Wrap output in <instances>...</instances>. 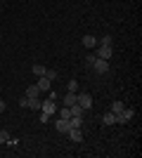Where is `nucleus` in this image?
Here are the masks:
<instances>
[{
    "label": "nucleus",
    "instance_id": "obj_12",
    "mask_svg": "<svg viewBox=\"0 0 142 158\" xmlns=\"http://www.w3.org/2000/svg\"><path fill=\"white\" fill-rule=\"evenodd\" d=\"M69 111H71V116H83V106L81 104H71Z\"/></svg>",
    "mask_w": 142,
    "mask_h": 158
},
{
    "label": "nucleus",
    "instance_id": "obj_16",
    "mask_svg": "<svg viewBox=\"0 0 142 158\" xmlns=\"http://www.w3.org/2000/svg\"><path fill=\"white\" fill-rule=\"evenodd\" d=\"M123 109H126V106H123L121 99H116L114 104H111V113H118V111H123Z\"/></svg>",
    "mask_w": 142,
    "mask_h": 158
},
{
    "label": "nucleus",
    "instance_id": "obj_20",
    "mask_svg": "<svg viewBox=\"0 0 142 158\" xmlns=\"http://www.w3.org/2000/svg\"><path fill=\"white\" fill-rule=\"evenodd\" d=\"M7 139H10V132H7V130H0V144H7Z\"/></svg>",
    "mask_w": 142,
    "mask_h": 158
},
{
    "label": "nucleus",
    "instance_id": "obj_3",
    "mask_svg": "<svg viewBox=\"0 0 142 158\" xmlns=\"http://www.w3.org/2000/svg\"><path fill=\"white\" fill-rule=\"evenodd\" d=\"M76 104H81L83 111H88V109H93V97L85 94V92H81V94H76Z\"/></svg>",
    "mask_w": 142,
    "mask_h": 158
},
{
    "label": "nucleus",
    "instance_id": "obj_22",
    "mask_svg": "<svg viewBox=\"0 0 142 158\" xmlns=\"http://www.w3.org/2000/svg\"><path fill=\"white\" fill-rule=\"evenodd\" d=\"M47 99H52V102H57V92H50V90H47Z\"/></svg>",
    "mask_w": 142,
    "mask_h": 158
},
{
    "label": "nucleus",
    "instance_id": "obj_4",
    "mask_svg": "<svg viewBox=\"0 0 142 158\" xmlns=\"http://www.w3.org/2000/svg\"><path fill=\"white\" fill-rule=\"evenodd\" d=\"M133 109H123V111H118V113H114L116 116V125H121V123H128L130 118H133Z\"/></svg>",
    "mask_w": 142,
    "mask_h": 158
},
{
    "label": "nucleus",
    "instance_id": "obj_21",
    "mask_svg": "<svg viewBox=\"0 0 142 158\" xmlns=\"http://www.w3.org/2000/svg\"><path fill=\"white\" fill-rule=\"evenodd\" d=\"M45 78L54 80V78H57V71H52V69H47V71H45Z\"/></svg>",
    "mask_w": 142,
    "mask_h": 158
},
{
    "label": "nucleus",
    "instance_id": "obj_19",
    "mask_svg": "<svg viewBox=\"0 0 142 158\" xmlns=\"http://www.w3.org/2000/svg\"><path fill=\"white\" fill-rule=\"evenodd\" d=\"M67 90H69V92H78V83H76V80H69Z\"/></svg>",
    "mask_w": 142,
    "mask_h": 158
},
{
    "label": "nucleus",
    "instance_id": "obj_15",
    "mask_svg": "<svg viewBox=\"0 0 142 158\" xmlns=\"http://www.w3.org/2000/svg\"><path fill=\"white\" fill-rule=\"evenodd\" d=\"M71 104H76V92L64 94V106H71Z\"/></svg>",
    "mask_w": 142,
    "mask_h": 158
},
{
    "label": "nucleus",
    "instance_id": "obj_5",
    "mask_svg": "<svg viewBox=\"0 0 142 158\" xmlns=\"http://www.w3.org/2000/svg\"><path fill=\"white\" fill-rule=\"evenodd\" d=\"M111 54H114V45H100V50H97V54L95 57H100V59H111Z\"/></svg>",
    "mask_w": 142,
    "mask_h": 158
},
{
    "label": "nucleus",
    "instance_id": "obj_10",
    "mask_svg": "<svg viewBox=\"0 0 142 158\" xmlns=\"http://www.w3.org/2000/svg\"><path fill=\"white\" fill-rule=\"evenodd\" d=\"M83 125V116H71V118H69V130H71V127H81Z\"/></svg>",
    "mask_w": 142,
    "mask_h": 158
},
{
    "label": "nucleus",
    "instance_id": "obj_17",
    "mask_svg": "<svg viewBox=\"0 0 142 158\" xmlns=\"http://www.w3.org/2000/svg\"><path fill=\"white\" fill-rule=\"evenodd\" d=\"M57 111H59V109H57ZM59 118H64V120H69V118H71V111H69V106H62Z\"/></svg>",
    "mask_w": 142,
    "mask_h": 158
},
{
    "label": "nucleus",
    "instance_id": "obj_8",
    "mask_svg": "<svg viewBox=\"0 0 142 158\" xmlns=\"http://www.w3.org/2000/svg\"><path fill=\"white\" fill-rule=\"evenodd\" d=\"M41 87H38V85H28L26 87V92H24V97H41Z\"/></svg>",
    "mask_w": 142,
    "mask_h": 158
},
{
    "label": "nucleus",
    "instance_id": "obj_9",
    "mask_svg": "<svg viewBox=\"0 0 142 158\" xmlns=\"http://www.w3.org/2000/svg\"><path fill=\"white\" fill-rule=\"evenodd\" d=\"M54 127H57V132H64V135H67V132H69V120L59 118L57 123H54Z\"/></svg>",
    "mask_w": 142,
    "mask_h": 158
},
{
    "label": "nucleus",
    "instance_id": "obj_6",
    "mask_svg": "<svg viewBox=\"0 0 142 158\" xmlns=\"http://www.w3.org/2000/svg\"><path fill=\"white\" fill-rule=\"evenodd\" d=\"M67 135L71 137V142H76V144H81V142H83V132H81V127H71Z\"/></svg>",
    "mask_w": 142,
    "mask_h": 158
},
{
    "label": "nucleus",
    "instance_id": "obj_18",
    "mask_svg": "<svg viewBox=\"0 0 142 158\" xmlns=\"http://www.w3.org/2000/svg\"><path fill=\"white\" fill-rule=\"evenodd\" d=\"M100 45H114V38H111V35H102V38H100Z\"/></svg>",
    "mask_w": 142,
    "mask_h": 158
},
{
    "label": "nucleus",
    "instance_id": "obj_7",
    "mask_svg": "<svg viewBox=\"0 0 142 158\" xmlns=\"http://www.w3.org/2000/svg\"><path fill=\"white\" fill-rule=\"evenodd\" d=\"M36 85L41 87V92H47V90L52 87V80H50V78H45V76H41V78H38V83H36Z\"/></svg>",
    "mask_w": 142,
    "mask_h": 158
},
{
    "label": "nucleus",
    "instance_id": "obj_1",
    "mask_svg": "<svg viewBox=\"0 0 142 158\" xmlns=\"http://www.w3.org/2000/svg\"><path fill=\"white\" fill-rule=\"evenodd\" d=\"M93 73H97V76H104V73H109V61L107 59H100V57H95V61L88 66Z\"/></svg>",
    "mask_w": 142,
    "mask_h": 158
},
{
    "label": "nucleus",
    "instance_id": "obj_23",
    "mask_svg": "<svg viewBox=\"0 0 142 158\" xmlns=\"http://www.w3.org/2000/svg\"><path fill=\"white\" fill-rule=\"evenodd\" d=\"M5 111V102H2V99H0V113Z\"/></svg>",
    "mask_w": 142,
    "mask_h": 158
},
{
    "label": "nucleus",
    "instance_id": "obj_11",
    "mask_svg": "<svg viewBox=\"0 0 142 158\" xmlns=\"http://www.w3.org/2000/svg\"><path fill=\"white\" fill-rule=\"evenodd\" d=\"M102 123H104V125H116V116L114 113H104V116H102Z\"/></svg>",
    "mask_w": 142,
    "mask_h": 158
},
{
    "label": "nucleus",
    "instance_id": "obj_2",
    "mask_svg": "<svg viewBox=\"0 0 142 158\" xmlns=\"http://www.w3.org/2000/svg\"><path fill=\"white\" fill-rule=\"evenodd\" d=\"M57 109H59V104H57V102H52V99H45V102L41 104V113H47V116L57 113Z\"/></svg>",
    "mask_w": 142,
    "mask_h": 158
},
{
    "label": "nucleus",
    "instance_id": "obj_14",
    "mask_svg": "<svg viewBox=\"0 0 142 158\" xmlns=\"http://www.w3.org/2000/svg\"><path fill=\"white\" fill-rule=\"evenodd\" d=\"M83 45L85 47H95L97 45V38H95V35H85V38H83Z\"/></svg>",
    "mask_w": 142,
    "mask_h": 158
},
{
    "label": "nucleus",
    "instance_id": "obj_13",
    "mask_svg": "<svg viewBox=\"0 0 142 158\" xmlns=\"http://www.w3.org/2000/svg\"><path fill=\"white\" fill-rule=\"evenodd\" d=\"M31 71H33L36 76L41 78V76H45V71H47V69H45V66H43V64H33V69H31Z\"/></svg>",
    "mask_w": 142,
    "mask_h": 158
}]
</instances>
